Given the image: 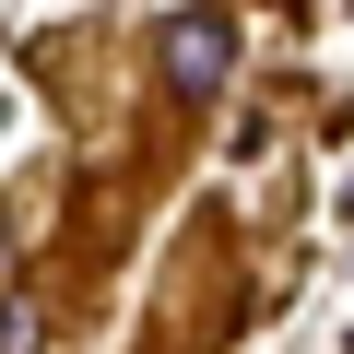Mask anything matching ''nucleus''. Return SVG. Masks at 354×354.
Here are the masks:
<instances>
[{
    "mask_svg": "<svg viewBox=\"0 0 354 354\" xmlns=\"http://www.w3.org/2000/svg\"><path fill=\"white\" fill-rule=\"evenodd\" d=\"M225 71H236V24L225 12H177L165 24V83L177 95H225Z\"/></svg>",
    "mask_w": 354,
    "mask_h": 354,
    "instance_id": "nucleus-1",
    "label": "nucleus"
},
{
    "mask_svg": "<svg viewBox=\"0 0 354 354\" xmlns=\"http://www.w3.org/2000/svg\"><path fill=\"white\" fill-rule=\"evenodd\" d=\"M0 354H48V319H36L24 295H0Z\"/></svg>",
    "mask_w": 354,
    "mask_h": 354,
    "instance_id": "nucleus-2",
    "label": "nucleus"
}]
</instances>
